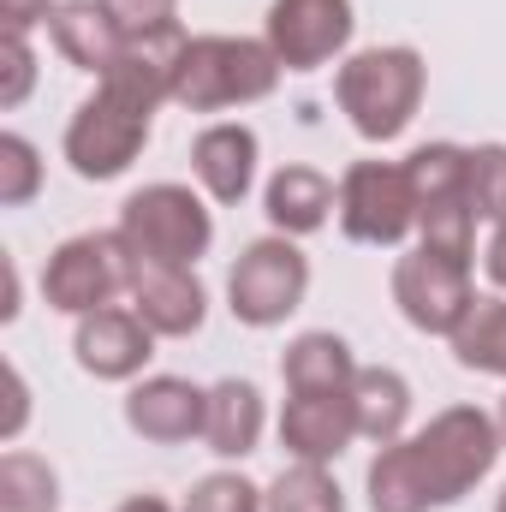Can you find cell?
I'll return each instance as SVG.
<instances>
[{
    "label": "cell",
    "mask_w": 506,
    "mask_h": 512,
    "mask_svg": "<svg viewBox=\"0 0 506 512\" xmlns=\"http://www.w3.org/2000/svg\"><path fill=\"white\" fill-rule=\"evenodd\" d=\"M453 358L459 370H477V376H501L506 382V292H483L471 304V316L453 328Z\"/></svg>",
    "instance_id": "obj_21"
},
{
    "label": "cell",
    "mask_w": 506,
    "mask_h": 512,
    "mask_svg": "<svg viewBox=\"0 0 506 512\" xmlns=\"http://www.w3.org/2000/svg\"><path fill=\"white\" fill-rule=\"evenodd\" d=\"M48 36L90 78H102L120 60V48H126V30H120V18H114L108 0H60L54 18H48Z\"/></svg>",
    "instance_id": "obj_17"
},
{
    "label": "cell",
    "mask_w": 506,
    "mask_h": 512,
    "mask_svg": "<svg viewBox=\"0 0 506 512\" xmlns=\"http://www.w3.org/2000/svg\"><path fill=\"white\" fill-rule=\"evenodd\" d=\"M203 417H209V387L185 382V376H143L126 393V429L155 447L203 441Z\"/></svg>",
    "instance_id": "obj_12"
},
{
    "label": "cell",
    "mask_w": 506,
    "mask_h": 512,
    "mask_svg": "<svg viewBox=\"0 0 506 512\" xmlns=\"http://www.w3.org/2000/svg\"><path fill=\"white\" fill-rule=\"evenodd\" d=\"M42 191V155L30 137L0 131V209H24Z\"/></svg>",
    "instance_id": "obj_26"
},
{
    "label": "cell",
    "mask_w": 506,
    "mask_h": 512,
    "mask_svg": "<svg viewBox=\"0 0 506 512\" xmlns=\"http://www.w3.org/2000/svg\"><path fill=\"white\" fill-rule=\"evenodd\" d=\"M262 507L268 512H346V495H340V483H334L328 465L292 459V465L262 489Z\"/></svg>",
    "instance_id": "obj_24"
},
{
    "label": "cell",
    "mask_w": 506,
    "mask_h": 512,
    "mask_svg": "<svg viewBox=\"0 0 506 512\" xmlns=\"http://www.w3.org/2000/svg\"><path fill=\"white\" fill-rule=\"evenodd\" d=\"M310 292V256L298 251L286 233H268L239 251L227 274V310L245 328H280Z\"/></svg>",
    "instance_id": "obj_6"
},
{
    "label": "cell",
    "mask_w": 506,
    "mask_h": 512,
    "mask_svg": "<svg viewBox=\"0 0 506 512\" xmlns=\"http://www.w3.org/2000/svg\"><path fill=\"white\" fill-rule=\"evenodd\" d=\"M352 411H358V435L364 441H399L405 435V423H411V382L399 376V370H387V364H370V370H358V382H352Z\"/></svg>",
    "instance_id": "obj_20"
},
{
    "label": "cell",
    "mask_w": 506,
    "mask_h": 512,
    "mask_svg": "<svg viewBox=\"0 0 506 512\" xmlns=\"http://www.w3.org/2000/svg\"><path fill=\"white\" fill-rule=\"evenodd\" d=\"M60 507V477L42 453H0V512H54Z\"/></svg>",
    "instance_id": "obj_22"
},
{
    "label": "cell",
    "mask_w": 506,
    "mask_h": 512,
    "mask_svg": "<svg viewBox=\"0 0 506 512\" xmlns=\"http://www.w3.org/2000/svg\"><path fill=\"white\" fill-rule=\"evenodd\" d=\"M179 512H268V507H262V489H256L251 477H239V471H209V477L191 483V495H185Z\"/></svg>",
    "instance_id": "obj_27"
},
{
    "label": "cell",
    "mask_w": 506,
    "mask_h": 512,
    "mask_svg": "<svg viewBox=\"0 0 506 512\" xmlns=\"http://www.w3.org/2000/svg\"><path fill=\"white\" fill-rule=\"evenodd\" d=\"M72 352H78V370L84 376H96V382H131L155 358V328L131 304H108V310L78 316Z\"/></svg>",
    "instance_id": "obj_11"
},
{
    "label": "cell",
    "mask_w": 506,
    "mask_h": 512,
    "mask_svg": "<svg viewBox=\"0 0 506 512\" xmlns=\"http://www.w3.org/2000/svg\"><path fill=\"white\" fill-rule=\"evenodd\" d=\"M256 131L239 120H221V126H203L191 143V173L197 185L215 197V203H245L256 185Z\"/></svg>",
    "instance_id": "obj_15"
},
{
    "label": "cell",
    "mask_w": 506,
    "mask_h": 512,
    "mask_svg": "<svg viewBox=\"0 0 506 512\" xmlns=\"http://www.w3.org/2000/svg\"><path fill=\"white\" fill-rule=\"evenodd\" d=\"M465 197L489 227L506 215V143H477L465 155Z\"/></svg>",
    "instance_id": "obj_25"
},
{
    "label": "cell",
    "mask_w": 506,
    "mask_h": 512,
    "mask_svg": "<svg viewBox=\"0 0 506 512\" xmlns=\"http://www.w3.org/2000/svg\"><path fill=\"white\" fill-rule=\"evenodd\" d=\"M334 215L352 245H405L417 233V191L405 179V161H352Z\"/></svg>",
    "instance_id": "obj_8"
},
{
    "label": "cell",
    "mask_w": 506,
    "mask_h": 512,
    "mask_svg": "<svg viewBox=\"0 0 506 512\" xmlns=\"http://www.w3.org/2000/svg\"><path fill=\"white\" fill-rule=\"evenodd\" d=\"M120 30L143 36V30H161V24H179V0H108Z\"/></svg>",
    "instance_id": "obj_29"
},
{
    "label": "cell",
    "mask_w": 506,
    "mask_h": 512,
    "mask_svg": "<svg viewBox=\"0 0 506 512\" xmlns=\"http://www.w3.org/2000/svg\"><path fill=\"white\" fill-rule=\"evenodd\" d=\"M262 423H268V411H262V393H256V382H245V376H227V382L209 387L203 447H209L215 459H251L256 441H262Z\"/></svg>",
    "instance_id": "obj_18"
},
{
    "label": "cell",
    "mask_w": 506,
    "mask_h": 512,
    "mask_svg": "<svg viewBox=\"0 0 506 512\" xmlns=\"http://www.w3.org/2000/svg\"><path fill=\"white\" fill-rule=\"evenodd\" d=\"M131 262H155V268H197L215 245V215L191 185H143L120 203V227Z\"/></svg>",
    "instance_id": "obj_5"
},
{
    "label": "cell",
    "mask_w": 506,
    "mask_h": 512,
    "mask_svg": "<svg viewBox=\"0 0 506 512\" xmlns=\"http://www.w3.org/2000/svg\"><path fill=\"white\" fill-rule=\"evenodd\" d=\"M358 441L352 387L346 393H286L280 405V447L304 465H334Z\"/></svg>",
    "instance_id": "obj_13"
},
{
    "label": "cell",
    "mask_w": 506,
    "mask_h": 512,
    "mask_svg": "<svg viewBox=\"0 0 506 512\" xmlns=\"http://www.w3.org/2000/svg\"><path fill=\"white\" fill-rule=\"evenodd\" d=\"M334 102L364 143H393L423 108V54L393 48H358L334 72Z\"/></svg>",
    "instance_id": "obj_3"
},
{
    "label": "cell",
    "mask_w": 506,
    "mask_h": 512,
    "mask_svg": "<svg viewBox=\"0 0 506 512\" xmlns=\"http://www.w3.org/2000/svg\"><path fill=\"white\" fill-rule=\"evenodd\" d=\"M334 209H340V185H334L328 173L304 167V161H286V167L268 179V191H262V215H268V227L286 233V239L322 233Z\"/></svg>",
    "instance_id": "obj_16"
},
{
    "label": "cell",
    "mask_w": 506,
    "mask_h": 512,
    "mask_svg": "<svg viewBox=\"0 0 506 512\" xmlns=\"http://www.w3.org/2000/svg\"><path fill=\"white\" fill-rule=\"evenodd\" d=\"M483 268H489L495 292H506V215L495 221V233H489V251H483Z\"/></svg>",
    "instance_id": "obj_31"
},
{
    "label": "cell",
    "mask_w": 506,
    "mask_h": 512,
    "mask_svg": "<svg viewBox=\"0 0 506 512\" xmlns=\"http://www.w3.org/2000/svg\"><path fill=\"white\" fill-rule=\"evenodd\" d=\"M120 292H131V251L120 233H78L42 268V298L60 316L108 310Z\"/></svg>",
    "instance_id": "obj_7"
},
{
    "label": "cell",
    "mask_w": 506,
    "mask_h": 512,
    "mask_svg": "<svg viewBox=\"0 0 506 512\" xmlns=\"http://www.w3.org/2000/svg\"><path fill=\"white\" fill-rule=\"evenodd\" d=\"M352 30V0H268L262 18V42L286 72H322L352 48Z\"/></svg>",
    "instance_id": "obj_10"
},
{
    "label": "cell",
    "mask_w": 506,
    "mask_h": 512,
    "mask_svg": "<svg viewBox=\"0 0 506 512\" xmlns=\"http://www.w3.org/2000/svg\"><path fill=\"white\" fill-rule=\"evenodd\" d=\"M280 60L268 42L256 36H191L179 78H173V102L185 114H221V108H245L274 96L280 84Z\"/></svg>",
    "instance_id": "obj_4"
},
{
    "label": "cell",
    "mask_w": 506,
    "mask_h": 512,
    "mask_svg": "<svg viewBox=\"0 0 506 512\" xmlns=\"http://www.w3.org/2000/svg\"><path fill=\"white\" fill-rule=\"evenodd\" d=\"M36 84V54H30V36L6 30V84H0V108H18Z\"/></svg>",
    "instance_id": "obj_28"
},
{
    "label": "cell",
    "mask_w": 506,
    "mask_h": 512,
    "mask_svg": "<svg viewBox=\"0 0 506 512\" xmlns=\"http://www.w3.org/2000/svg\"><path fill=\"white\" fill-rule=\"evenodd\" d=\"M54 6H60V0H0V18H6V30L30 36V24H48Z\"/></svg>",
    "instance_id": "obj_30"
},
{
    "label": "cell",
    "mask_w": 506,
    "mask_h": 512,
    "mask_svg": "<svg viewBox=\"0 0 506 512\" xmlns=\"http://www.w3.org/2000/svg\"><path fill=\"white\" fill-rule=\"evenodd\" d=\"M495 512H506V489H501V501H495Z\"/></svg>",
    "instance_id": "obj_35"
},
{
    "label": "cell",
    "mask_w": 506,
    "mask_h": 512,
    "mask_svg": "<svg viewBox=\"0 0 506 512\" xmlns=\"http://www.w3.org/2000/svg\"><path fill=\"white\" fill-rule=\"evenodd\" d=\"M465 143H417L405 155V179L417 191V209L429 203H447V197H465ZM471 203V197H465Z\"/></svg>",
    "instance_id": "obj_23"
},
{
    "label": "cell",
    "mask_w": 506,
    "mask_h": 512,
    "mask_svg": "<svg viewBox=\"0 0 506 512\" xmlns=\"http://www.w3.org/2000/svg\"><path fill=\"white\" fill-rule=\"evenodd\" d=\"M185 24H161L126 36L120 60L96 78V90L78 102V114L66 120V167L90 185L120 179L131 161L143 155L149 131H155V108L173 102V78L185 60Z\"/></svg>",
    "instance_id": "obj_1"
},
{
    "label": "cell",
    "mask_w": 506,
    "mask_h": 512,
    "mask_svg": "<svg viewBox=\"0 0 506 512\" xmlns=\"http://www.w3.org/2000/svg\"><path fill=\"white\" fill-rule=\"evenodd\" d=\"M393 304H399V316H405L417 334L453 340V328H459V322L471 316V304H477L471 262L441 256V251H429V245L405 251L393 262Z\"/></svg>",
    "instance_id": "obj_9"
},
{
    "label": "cell",
    "mask_w": 506,
    "mask_h": 512,
    "mask_svg": "<svg viewBox=\"0 0 506 512\" xmlns=\"http://www.w3.org/2000/svg\"><path fill=\"white\" fill-rule=\"evenodd\" d=\"M501 429L495 411L483 405H447L423 429L376 447L364 495L370 512H441L465 501L501 459Z\"/></svg>",
    "instance_id": "obj_2"
},
{
    "label": "cell",
    "mask_w": 506,
    "mask_h": 512,
    "mask_svg": "<svg viewBox=\"0 0 506 512\" xmlns=\"http://www.w3.org/2000/svg\"><path fill=\"white\" fill-rule=\"evenodd\" d=\"M6 393H12V411H6V429H0V435L12 441V435L24 429V411H30V405H24L30 393H24V376H18V370H6Z\"/></svg>",
    "instance_id": "obj_32"
},
{
    "label": "cell",
    "mask_w": 506,
    "mask_h": 512,
    "mask_svg": "<svg viewBox=\"0 0 506 512\" xmlns=\"http://www.w3.org/2000/svg\"><path fill=\"white\" fill-rule=\"evenodd\" d=\"M358 358H352V346L340 340V334H328V328H310V334H298L286 352H280V382L286 393H346V387L358 382Z\"/></svg>",
    "instance_id": "obj_19"
},
{
    "label": "cell",
    "mask_w": 506,
    "mask_h": 512,
    "mask_svg": "<svg viewBox=\"0 0 506 512\" xmlns=\"http://www.w3.org/2000/svg\"><path fill=\"white\" fill-rule=\"evenodd\" d=\"M131 310L155 328V340H191L209 316V292L197 280V268H155V262H131Z\"/></svg>",
    "instance_id": "obj_14"
},
{
    "label": "cell",
    "mask_w": 506,
    "mask_h": 512,
    "mask_svg": "<svg viewBox=\"0 0 506 512\" xmlns=\"http://www.w3.org/2000/svg\"><path fill=\"white\" fill-rule=\"evenodd\" d=\"M495 429H501V447H506V393H501V405H495Z\"/></svg>",
    "instance_id": "obj_34"
},
{
    "label": "cell",
    "mask_w": 506,
    "mask_h": 512,
    "mask_svg": "<svg viewBox=\"0 0 506 512\" xmlns=\"http://www.w3.org/2000/svg\"><path fill=\"white\" fill-rule=\"evenodd\" d=\"M120 512H173V507H167L161 495H131V501H126Z\"/></svg>",
    "instance_id": "obj_33"
}]
</instances>
